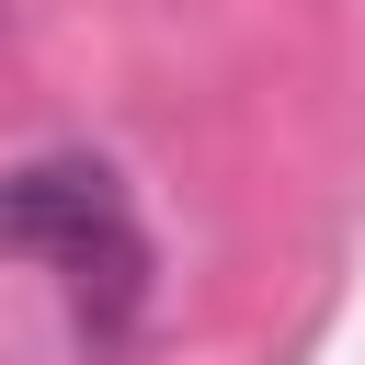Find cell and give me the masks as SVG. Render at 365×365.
Returning a JSON list of instances; mask_svg holds the SVG:
<instances>
[{"mask_svg": "<svg viewBox=\"0 0 365 365\" xmlns=\"http://www.w3.org/2000/svg\"><path fill=\"white\" fill-rule=\"evenodd\" d=\"M0 262H34L80 342H125L148 308V228L103 160H23L0 171Z\"/></svg>", "mask_w": 365, "mask_h": 365, "instance_id": "cell-1", "label": "cell"}]
</instances>
